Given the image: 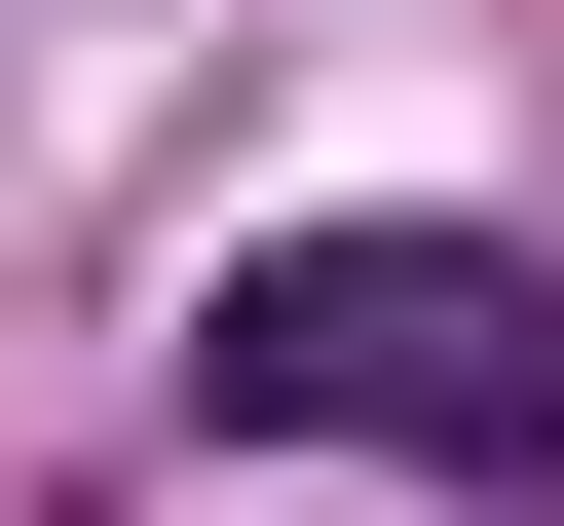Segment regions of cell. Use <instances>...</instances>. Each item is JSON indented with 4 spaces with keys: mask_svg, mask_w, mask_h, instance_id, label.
Segmentation results:
<instances>
[{
    "mask_svg": "<svg viewBox=\"0 0 564 526\" xmlns=\"http://www.w3.org/2000/svg\"><path fill=\"white\" fill-rule=\"evenodd\" d=\"M226 451H377V489H564V263L527 226H263L188 302Z\"/></svg>",
    "mask_w": 564,
    "mask_h": 526,
    "instance_id": "6da1fadb",
    "label": "cell"
}]
</instances>
